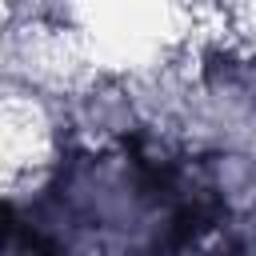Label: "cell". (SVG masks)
<instances>
[{
	"instance_id": "obj_1",
	"label": "cell",
	"mask_w": 256,
	"mask_h": 256,
	"mask_svg": "<svg viewBox=\"0 0 256 256\" xmlns=\"http://www.w3.org/2000/svg\"><path fill=\"white\" fill-rule=\"evenodd\" d=\"M8 224V256H248L220 172L152 136L72 156Z\"/></svg>"
}]
</instances>
